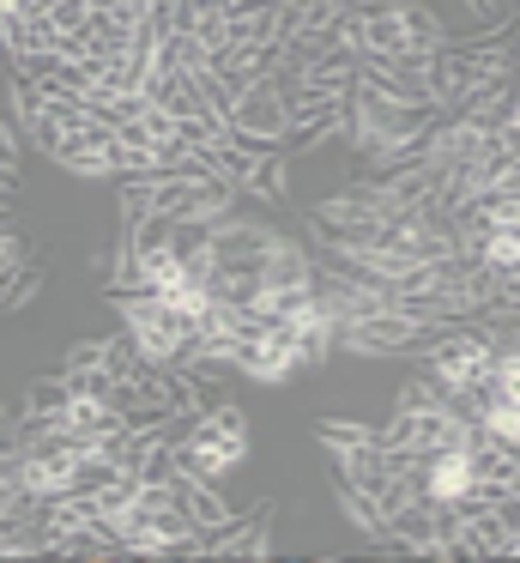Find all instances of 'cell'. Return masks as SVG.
I'll use <instances>...</instances> for the list:
<instances>
[{
    "instance_id": "6da1fadb",
    "label": "cell",
    "mask_w": 520,
    "mask_h": 563,
    "mask_svg": "<svg viewBox=\"0 0 520 563\" xmlns=\"http://www.w3.org/2000/svg\"><path fill=\"white\" fill-rule=\"evenodd\" d=\"M193 466H224V461H236L242 454V418L236 412H218V430L206 424L200 437H193Z\"/></svg>"
}]
</instances>
